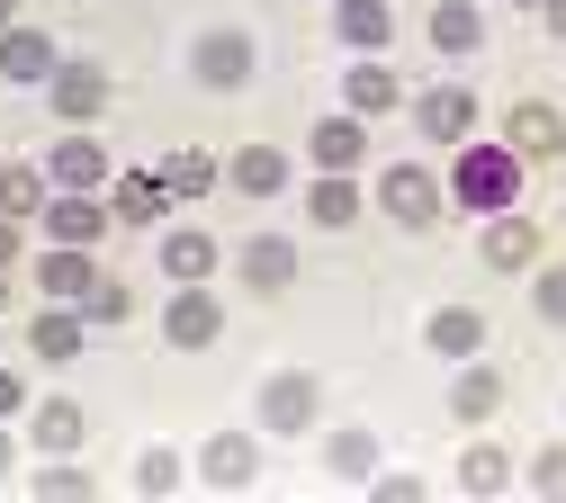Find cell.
<instances>
[{
  "label": "cell",
  "instance_id": "3957f363",
  "mask_svg": "<svg viewBox=\"0 0 566 503\" xmlns=\"http://www.w3.org/2000/svg\"><path fill=\"white\" fill-rule=\"evenodd\" d=\"M315 413H324L315 369H270L261 378V431H315Z\"/></svg>",
  "mask_w": 566,
  "mask_h": 503
},
{
  "label": "cell",
  "instance_id": "ab89813d",
  "mask_svg": "<svg viewBox=\"0 0 566 503\" xmlns=\"http://www.w3.org/2000/svg\"><path fill=\"white\" fill-rule=\"evenodd\" d=\"M539 10H548V28H557V36H566V0H539Z\"/></svg>",
  "mask_w": 566,
  "mask_h": 503
},
{
  "label": "cell",
  "instance_id": "9c48e42d",
  "mask_svg": "<svg viewBox=\"0 0 566 503\" xmlns=\"http://www.w3.org/2000/svg\"><path fill=\"white\" fill-rule=\"evenodd\" d=\"M189 72H198L207 91H243V82H252V36H234V28L198 36V45H189Z\"/></svg>",
  "mask_w": 566,
  "mask_h": 503
},
{
  "label": "cell",
  "instance_id": "7c38bea8",
  "mask_svg": "<svg viewBox=\"0 0 566 503\" xmlns=\"http://www.w3.org/2000/svg\"><path fill=\"white\" fill-rule=\"evenodd\" d=\"M54 63H63V45L45 36V28H0V82H54Z\"/></svg>",
  "mask_w": 566,
  "mask_h": 503
},
{
  "label": "cell",
  "instance_id": "ac0fdd59",
  "mask_svg": "<svg viewBox=\"0 0 566 503\" xmlns=\"http://www.w3.org/2000/svg\"><path fill=\"white\" fill-rule=\"evenodd\" d=\"M82 333H91V315H73V306H45V315L28 324V350L45 359V369H63V359H82Z\"/></svg>",
  "mask_w": 566,
  "mask_h": 503
},
{
  "label": "cell",
  "instance_id": "ba28073f",
  "mask_svg": "<svg viewBox=\"0 0 566 503\" xmlns=\"http://www.w3.org/2000/svg\"><path fill=\"white\" fill-rule=\"evenodd\" d=\"M413 126L432 135V144H468L476 135V91H459V82H432L413 99Z\"/></svg>",
  "mask_w": 566,
  "mask_h": 503
},
{
  "label": "cell",
  "instance_id": "8d00e7d4",
  "mask_svg": "<svg viewBox=\"0 0 566 503\" xmlns=\"http://www.w3.org/2000/svg\"><path fill=\"white\" fill-rule=\"evenodd\" d=\"M378 503H422V476H369Z\"/></svg>",
  "mask_w": 566,
  "mask_h": 503
},
{
  "label": "cell",
  "instance_id": "7a4b0ae2",
  "mask_svg": "<svg viewBox=\"0 0 566 503\" xmlns=\"http://www.w3.org/2000/svg\"><path fill=\"white\" fill-rule=\"evenodd\" d=\"M378 207L396 216V226H441V207H450V189L422 171V163H387L378 171Z\"/></svg>",
  "mask_w": 566,
  "mask_h": 503
},
{
  "label": "cell",
  "instance_id": "4fadbf2b",
  "mask_svg": "<svg viewBox=\"0 0 566 503\" xmlns=\"http://www.w3.org/2000/svg\"><path fill=\"white\" fill-rule=\"evenodd\" d=\"M476 252H485V270H504V279H513V270H531V261H539V226H531V216H513V207H504V216H485Z\"/></svg>",
  "mask_w": 566,
  "mask_h": 503
},
{
  "label": "cell",
  "instance_id": "d6a6232c",
  "mask_svg": "<svg viewBox=\"0 0 566 503\" xmlns=\"http://www.w3.org/2000/svg\"><path fill=\"white\" fill-rule=\"evenodd\" d=\"M91 468H36V503H91Z\"/></svg>",
  "mask_w": 566,
  "mask_h": 503
},
{
  "label": "cell",
  "instance_id": "4dcf8cb0",
  "mask_svg": "<svg viewBox=\"0 0 566 503\" xmlns=\"http://www.w3.org/2000/svg\"><path fill=\"white\" fill-rule=\"evenodd\" d=\"M306 216H315V226H350V216H360V189H350V171H324V180L306 189Z\"/></svg>",
  "mask_w": 566,
  "mask_h": 503
},
{
  "label": "cell",
  "instance_id": "52a82bcc",
  "mask_svg": "<svg viewBox=\"0 0 566 503\" xmlns=\"http://www.w3.org/2000/svg\"><path fill=\"white\" fill-rule=\"evenodd\" d=\"M45 99H54V117H63V126H91V117L108 108V72H99V63H54Z\"/></svg>",
  "mask_w": 566,
  "mask_h": 503
},
{
  "label": "cell",
  "instance_id": "e0dca14e",
  "mask_svg": "<svg viewBox=\"0 0 566 503\" xmlns=\"http://www.w3.org/2000/svg\"><path fill=\"white\" fill-rule=\"evenodd\" d=\"M226 189H243V198H279V189H289V154H279V144H243V154L226 163Z\"/></svg>",
  "mask_w": 566,
  "mask_h": 503
},
{
  "label": "cell",
  "instance_id": "836d02e7",
  "mask_svg": "<svg viewBox=\"0 0 566 503\" xmlns=\"http://www.w3.org/2000/svg\"><path fill=\"white\" fill-rule=\"evenodd\" d=\"M531 306H539V324H566V261H548L531 279Z\"/></svg>",
  "mask_w": 566,
  "mask_h": 503
},
{
  "label": "cell",
  "instance_id": "4316f807",
  "mask_svg": "<svg viewBox=\"0 0 566 503\" xmlns=\"http://www.w3.org/2000/svg\"><path fill=\"white\" fill-rule=\"evenodd\" d=\"M494 405H504V378H494L485 359H468V369H459V387H450V413H459V422H485Z\"/></svg>",
  "mask_w": 566,
  "mask_h": 503
},
{
  "label": "cell",
  "instance_id": "9a60e30c",
  "mask_svg": "<svg viewBox=\"0 0 566 503\" xmlns=\"http://www.w3.org/2000/svg\"><path fill=\"white\" fill-rule=\"evenodd\" d=\"M45 180H54V189H99V180H117V171H108V154H99V144L73 126V135H63L54 154H45Z\"/></svg>",
  "mask_w": 566,
  "mask_h": 503
},
{
  "label": "cell",
  "instance_id": "8fae6325",
  "mask_svg": "<svg viewBox=\"0 0 566 503\" xmlns=\"http://www.w3.org/2000/svg\"><path fill=\"white\" fill-rule=\"evenodd\" d=\"M504 144H513L522 163H557V154H566V117H557L548 99H522V108L504 117Z\"/></svg>",
  "mask_w": 566,
  "mask_h": 503
},
{
  "label": "cell",
  "instance_id": "5b68a950",
  "mask_svg": "<svg viewBox=\"0 0 566 503\" xmlns=\"http://www.w3.org/2000/svg\"><path fill=\"white\" fill-rule=\"evenodd\" d=\"M108 226H117V207L99 189H54L45 198V243H99Z\"/></svg>",
  "mask_w": 566,
  "mask_h": 503
},
{
  "label": "cell",
  "instance_id": "d6986e66",
  "mask_svg": "<svg viewBox=\"0 0 566 503\" xmlns=\"http://www.w3.org/2000/svg\"><path fill=\"white\" fill-rule=\"evenodd\" d=\"M315 163L324 171H360L369 163V117H324L315 126Z\"/></svg>",
  "mask_w": 566,
  "mask_h": 503
},
{
  "label": "cell",
  "instance_id": "7bdbcfd3",
  "mask_svg": "<svg viewBox=\"0 0 566 503\" xmlns=\"http://www.w3.org/2000/svg\"><path fill=\"white\" fill-rule=\"evenodd\" d=\"M0 28H10V0H0Z\"/></svg>",
  "mask_w": 566,
  "mask_h": 503
},
{
  "label": "cell",
  "instance_id": "74e56055",
  "mask_svg": "<svg viewBox=\"0 0 566 503\" xmlns=\"http://www.w3.org/2000/svg\"><path fill=\"white\" fill-rule=\"evenodd\" d=\"M19 405H28V387H19V378H10V369H0V422H10V413H19Z\"/></svg>",
  "mask_w": 566,
  "mask_h": 503
},
{
  "label": "cell",
  "instance_id": "2e32d148",
  "mask_svg": "<svg viewBox=\"0 0 566 503\" xmlns=\"http://www.w3.org/2000/svg\"><path fill=\"white\" fill-rule=\"evenodd\" d=\"M342 108H350V117H387V108H405V82H396L378 54H360V72L342 82Z\"/></svg>",
  "mask_w": 566,
  "mask_h": 503
},
{
  "label": "cell",
  "instance_id": "e575fe53",
  "mask_svg": "<svg viewBox=\"0 0 566 503\" xmlns=\"http://www.w3.org/2000/svg\"><path fill=\"white\" fill-rule=\"evenodd\" d=\"M522 476H531V494H548V503H566V441H557V450H539V459H531Z\"/></svg>",
  "mask_w": 566,
  "mask_h": 503
},
{
  "label": "cell",
  "instance_id": "cb8c5ba5",
  "mask_svg": "<svg viewBox=\"0 0 566 503\" xmlns=\"http://www.w3.org/2000/svg\"><path fill=\"white\" fill-rule=\"evenodd\" d=\"M45 198H54V180L36 171V163H0V216H45Z\"/></svg>",
  "mask_w": 566,
  "mask_h": 503
},
{
  "label": "cell",
  "instance_id": "d4e9b609",
  "mask_svg": "<svg viewBox=\"0 0 566 503\" xmlns=\"http://www.w3.org/2000/svg\"><path fill=\"white\" fill-rule=\"evenodd\" d=\"M324 468H333L342 485H369V476H378V431H360V422H350V431H333Z\"/></svg>",
  "mask_w": 566,
  "mask_h": 503
},
{
  "label": "cell",
  "instance_id": "f35d334b",
  "mask_svg": "<svg viewBox=\"0 0 566 503\" xmlns=\"http://www.w3.org/2000/svg\"><path fill=\"white\" fill-rule=\"evenodd\" d=\"M19 261V216H0V270Z\"/></svg>",
  "mask_w": 566,
  "mask_h": 503
},
{
  "label": "cell",
  "instance_id": "f1b7e54d",
  "mask_svg": "<svg viewBox=\"0 0 566 503\" xmlns=\"http://www.w3.org/2000/svg\"><path fill=\"white\" fill-rule=\"evenodd\" d=\"M28 431H36V450H54V459H63V450H82V405H73V396H45Z\"/></svg>",
  "mask_w": 566,
  "mask_h": 503
},
{
  "label": "cell",
  "instance_id": "f546056e",
  "mask_svg": "<svg viewBox=\"0 0 566 503\" xmlns=\"http://www.w3.org/2000/svg\"><path fill=\"white\" fill-rule=\"evenodd\" d=\"M504 485H513V459L494 450V441H476V450L459 459V494H476V503H485V494H504Z\"/></svg>",
  "mask_w": 566,
  "mask_h": 503
},
{
  "label": "cell",
  "instance_id": "5bb4252c",
  "mask_svg": "<svg viewBox=\"0 0 566 503\" xmlns=\"http://www.w3.org/2000/svg\"><path fill=\"white\" fill-rule=\"evenodd\" d=\"M234 270H243L252 297H279V287L297 279V243H289V234H252V243L234 252Z\"/></svg>",
  "mask_w": 566,
  "mask_h": 503
},
{
  "label": "cell",
  "instance_id": "60d3db41",
  "mask_svg": "<svg viewBox=\"0 0 566 503\" xmlns=\"http://www.w3.org/2000/svg\"><path fill=\"white\" fill-rule=\"evenodd\" d=\"M10 468H19V450H10V431H0V476H10Z\"/></svg>",
  "mask_w": 566,
  "mask_h": 503
},
{
  "label": "cell",
  "instance_id": "277c9868",
  "mask_svg": "<svg viewBox=\"0 0 566 503\" xmlns=\"http://www.w3.org/2000/svg\"><path fill=\"white\" fill-rule=\"evenodd\" d=\"M217 333H226V306L207 297V279H180V297L163 306V342L171 350H207Z\"/></svg>",
  "mask_w": 566,
  "mask_h": 503
},
{
  "label": "cell",
  "instance_id": "83f0119b",
  "mask_svg": "<svg viewBox=\"0 0 566 503\" xmlns=\"http://www.w3.org/2000/svg\"><path fill=\"white\" fill-rule=\"evenodd\" d=\"M432 45H441V54H476V45H485L476 0H441V10H432Z\"/></svg>",
  "mask_w": 566,
  "mask_h": 503
},
{
  "label": "cell",
  "instance_id": "b9f144b4",
  "mask_svg": "<svg viewBox=\"0 0 566 503\" xmlns=\"http://www.w3.org/2000/svg\"><path fill=\"white\" fill-rule=\"evenodd\" d=\"M0 306H10V270H0Z\"/></svg>",
  "mask_w": 566,
  "mask_h": 503
},
{
  "label": "cell",
  "instance_id": "d590c367",
  "mask_svg": "<svg viewBox=\"0 0 566 503\" xmlns=\"http://www.w3.org/2000/svg\"><path fill=\"white\" fill-rule=\"evenodd\" d=\"M126 306H135V297H126V279H99L91 297H82V315H91V324H126Z\"/></svg>",
  "mask_w": 566,
  "mask_h": 503
},
{
  "label": "cell",
  "instance_id": "484cf974",
  "mask_svg": "<svg viewBox=\"0 0 566 503\" xmlns=\"http://www.w3.org/2000/svg\"><path fill=\"white\" fill-rule=\"evenodd\" d=\"M333 28L360 45V54H378V45L396 36V10H387V0H342V10H333Z\"/></svg>",
  "mask_w": 566,
  "mask_h": 503
},
{
  "label": "cell",
  "instance_id": "30bf717a",
  "mask_svg": "<svg viewBox=\"0 0 566 503\" xmlns=\"http://www.w3.org/2000/svg\"><path fill=\"white\" fill-rule=\"evenodd\" d=\"M36 287L54 306H82L91 287H99V261H91V243H54V252H36Z\"/></svg>",
  "mask_w": 566,
  "mask_h": 503
},
{
  "label": "cell",
  "instance_id": "7402d4cb",
  "mask_svg": "<svg viewBox=\"0 0 566 503\" xmlns=\"http://www.w3.org/2000/svg\"><path fill=\"white\" fill-rule=\"evenodd\" d=\"M154 171H163L171 198H207V189H226V163H217V154H198V144H189V154H163Z\"/></svg>",
  "mask_w": 566,
  "mask_h": 503
},
{
  "label": "cell",
  "instance_id": "44dd1931",
  "mask_svg": "<svg viewBox=\"0 0 566 503\" xmlns=\"http://www.w3.org/2000/svg\"><path fill=\"white\" fill-rule=\"evenodd\" d=\"M422 342H432L441 359H476V350H485V315H476V306H441L432 324H422Z\"/></svg>",
  "mask_w": 566,
  "mask_h": 503
},
{
  "label": "cell",
  "instance_id": "603a6c76",
  "mask_svg": "<svg viewBox=\"0 0 566 503\" xmlns=\"http://www.w3.org/2000/svg\"><path fill=\"white\" fill-rule=\"evenodd\" d=\"M217 261H226L217 234H198V226H171V234H163V270H171V279H207Z\"/></svg>",
  "mask_w": 566,
  "mask_h": 503
},
{
  "label": "cell",
  "instance_id": "6da1fadb",
  "mask_svg": "<svg viewBox=\"0 0 566 503\" xmlns=\"http://www.w3.org/2000/svg\"><path fill=\"white\" fill-rule=\"evenodd\" d=\"M450 198L468 207V216H504L513 198H522V154L513 144H459V163H450Z\"/></svg>",
  "mask_w": 566,
  "mask_h": 503
},
{
  "label": "cell",
  "instance_id": "ffe728a7",
  "mask_svg": "<svg viewBox=\"0 0 566 503\" xmlns=\"http://www.w3.org/2000/svg\"><path fill=\"white\" fill-rule=\"evenodd\" d=\"M108 207H117V226H163L171 189H163V171H126V180L108 189Z\"/></svg>",
  "mask_w": 566,
  "mask_h": 503
},
{
  "label": "cell",
  "instance_id": "8992f818",
  "mask_svg": "<svg viewBox=\"0 0 566 503\" xmlns=\"http://www.w3.org/2000/svg\"><path fill=\"white\" fill-rule=\"evenodd\" d=\"M261 476V441L252 431H217V441L198 450V485H217V494H243Z\"/></svg>",
  "mask_w": 566,
  "mask_h": 503
},
{
  "label": "cell",
  "instance_id": "1f68e13d",
  "mask_svg": "<svg viewBox=\"0 0 566 503\" xmlns=\"http://www.w3.org/2000/svg\"><path fill=\"white\" fill-rule=\"evenodd\" d=\"M180 476H189V459H180V450H163V441L135 459V494H154V503H163V494H180Z\"/></svg>",
  "mask_w": 566,
  "mask_h": 503
}]
</instances>
